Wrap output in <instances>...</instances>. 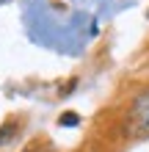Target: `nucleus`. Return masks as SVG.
<instances>
[{"instance_id":"3","label":"nucleus","mask_w":149,"mask_h":152,"mask_svg":"<svg viewBox=\"0 0 149 152\" xmlns=\"http://www.w3.org/2000/svg\"><path fill=\"white\" fill-rule=\"evenodd\" d=\"M61 124H66V127L77 124V113H64V116H61Z\"/></svg>"},{"instance_id":"1","label":"nucleus","mask_w":149,"mask_h":152,"mask_svg":"<svg viewBox=\"0 0 149 152\" xmlns=\"http://www.w3.org/2000/svg\"><path fill=\"white\" fill-rule=\"evenodd\" d=\"M127 133L133 138H149V88L141 91L130 105L127 113Z\"/></svg>"},{"instance_id":"2","label":"nucleus","mask_w":149,"mask_h":152,"mask_svg":"<svg viewBox=\"0 0 149 152\" xmlns=\"http://www.w3.org/2000/svg\"><path fill=\"white\" fill-rule=\"evenodd\" d=\"M14 133H17V127H14V124H6V127L0 130V144H8V138H11Z\"/></svg>"}]
</instances>
